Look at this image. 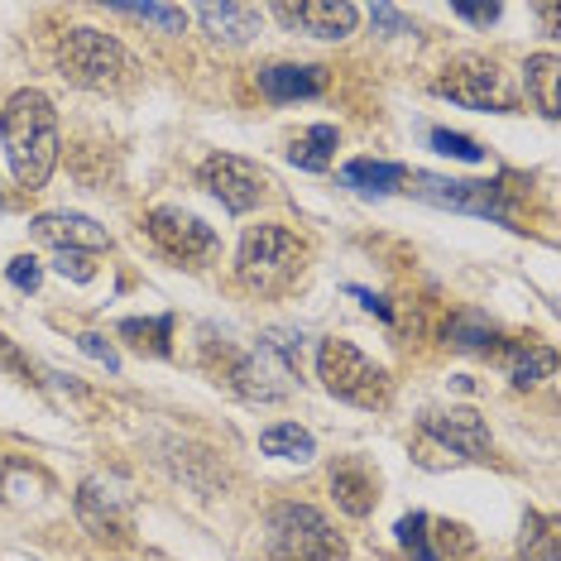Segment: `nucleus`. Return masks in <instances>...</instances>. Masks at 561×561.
Listing matches in <instances>:
<instances>
[{"mask_svg":"<svg viewBox=\"0 0 561 561\" xmlns=\"http://www.w3.org/2000/svg\"><path fill=\"white\" fill-rule=\"evenodd\" d=\"M0 145H5L10 173H15L20 187L39 193V187L54 178L58 169V111L39 87H20L15 96L0 106Z\"/></svg>","mask_w":561,"mask_h":561,"instance_id":"nucleus-1","label":"nucleus"},{"mask_svg":"<svg viewBox=\"0 0 561 561\" xmlns=\"http://www.w3.org/2000/svg\"><path fill=\"white\" fill-rule=\"evenodd\" d=\"M308 270V245H302L284 226H250L236 254V278L240 288L260 293V298H278Z\"/></svg>","mask_w":561,"mask_h":561,"instance_id":"nucleus-2","label":"nucleus"},{"mask_svg":"<svg viewBox=\"0 0 561 561\" xmlns=\"http://www.w3.org/2000/svg\"><path fill=\"white\" fill-rule=\"evenodd\" d=\"M298 355H302V331L274 327L260 336V346L245 351L226 369V385L245 403H278L298 385Z\"/></svg>","mask_w":561,"mask_h":561,"instance_id":"nucleus-3","label":"nucleus"},{"mask_svg":"<svg viewBox=\"0 0 561 561\" xmlns=\"http://www.w3.org/2000/svg\"><path fill=\"white\" fill-rule=\"evenodd\" d=\"M317 379L327 385L331 399L365 408V413H379V408H389V399H393L389 369L375 365L360 346H351V341H341V336L322 341V351H317Z\"/></svg>","mask_w":561,"mask_h":561,"instance_id":"nucleus-4","label":"nucleus"},{"mask_svg":"<svg viewBox=\"0 0 561 561\" xmlns=\"http://www.w3.org/2000/svg\"><path fill=\"white\" fill-rule=\"evenodd\" d=\"M270 561H346V538L312 504H278L264 528Z\"/></svg>","mask_w":561,"mask_h":561,"instance_id":"nucleus-5","label":"nucleus"},{"mask_svg":"<svg viewBox=\"0 0 561 561\" xmlns=\"http://www.w3.org/2000/svg\"><path fill=\"white\" fill-rule=\"evenodd\" d=\"M58 72L82 92H116L135 78V58L101 30H68L58 44Z\"/></svg>","mask_w":561,"mask_h":561,"instance_id":"nucleus-6","label":"nucleus"},{"mask_svg":"<svg viewBox=\"0 0 561 561\" xmlns=\"http://www.w3.org/2000/svg\"><path fill=\"white\" fill-rule=\"evenodd\" d=\"M432 92L456 101V106H466V111H514V87H508L504 68L494 58H480V54L451 58L437 72Z\"/></svg>","mask_w":561,"mask_h":561,"instance_id":"nucleus-7","label":"nucleus"},{"mask_svg":"<svg viewBox=\"0 0 561 561\" xmlns=\"http://www.w3.org/2000/svg\"><path fill=\"white\" fill-rule=\"evenodd\" d=\"M197 183L207 187V193L221 202L226 211H236V216L254 211L264 202V193L274 187L270 173H264L260 163H250V159H240V154H211V159H202Z\"/></svg>","mask_w":561,"mask_h":561,"instance_id":"nucleus-8","label":"nucleus"},{"mask_svg":"<svg viewBox=\"0 0 561 561\" xmlns=\"http://www.w3.org/2000/svg\"><path fill=\"white\" fill-rule=\"evenodd\" d=\"M413 197L432 202V207H451V211L490 216V221L514 226V207H508V187L504 183H461V178L413 173Z\"/></svg>","mask_w":561,"mask_h":561,"instance_id":"nucleus-9","label":"nucleus"},{"mask_svg":"<svg viewBox=\"0 0 561 561\" xmlns=\"http://www.w3.org/2000/svg\"><path fill=\"white\" fill-rule=\"evenodd\" d=\"M145 231L178 264H202L216 254V231L202 221V216L183 211V207H154L145 216Z\"/></svg>","mask_w":561,"mask_h":561,"instance_id":"nucleus-10","label":"nucleus"},{"mask_svg":"<svg viewBox=\"0 0 561 561\" xmlns=\"http://www.w3.org/2000/svg\"><path fill=\"white\" fill-rule=\"evenodd\" d=\"M78 518L82 528L101 542H130L135 538V508H130V494H121L116 484L106 480H82L78 484Z\"/></svg>","mask_w":561,"mask_h":561,"instance_id":"nucleus-11","label":"nucleus"},{"mask_svg":"<svg viewBox=\"0 0 561 561\" xmlns=\"http://www.w3.org/2000/svg\"><path fill=\"white\" fill-rule=\"evenodd\" d=\"M423 442L451 451V461H484L490 456V427L476 408H451V413L423 417Z\"/></svg>","mask_w":561,"mask_h":561,"instance_id":"nucleus-12","label":"nucleus"},{"mask_svg":"<svg viewBox=\"0 0 561 561\" xmlns=\"http://www.w3.org/2000/svg\"><path fill=\"white\" fill-rule=\"evenodd\" d=\"M30 231H34L39 245H54L58 254H101V250H111L106 226H96L92 216H82V211H44V216H34Z\"/></svg>","mask_w":561,"mask_h":561,"instance_id":"nucleus-13","label":"nucleus"},{"mask_svg":"<svg viewBox=\"0 0 561 561\" xmlns=\"http://www.w3.org/2000/svg\"><path fill=\"white\" fill-rule=\"evenodd\" d=\"M274 15L288 24V30H302L312 39H346L360 24V5L351 0H298V5H274Z\"/></svg>","mask_w":561,"mask_h":561,"instance_id":"nucleus-14","label":"nucleus"},{"mask_svg":"<svg viewBox=\"0 0 561 561\" xmlns=\"http://www.w3.org/2000/svg\"><path fill=\"white\" fill-rule=\"evenodd\" d=\"M260 92L270 101H308L327 92V68L317 62H270L260 68Z\"/></svg>","mask_w":561,"mask_h":561,"instance_id":"nucleus-15","label":"nucleus"},{"mask_svg":"<svg viewBox=\"0 0 561 561\" xmlns=\"http://www.w3.org/2000/svg\"><path fill=\"white\" fill-rule=\"evenodd\" d=\"M331 494H336V504L346 508L351 518L375 514V504H379V484L360 456H341V461L331 466Z\"/></svg>","mask_w":561,"mask_h":561,"instance_id":"nucleus-16","label":"nucleus"},{"mask_svg":"<svg viewBox=\"0 0 561 561\" xmlns=\"http://www.w3.org/2000/svg\"><path fill=\"white\" fill-rule=\"evenodd\" d=\"M264 10L260 5H236V0H221V5H197V24L211 34L216 44H250L260 34Z\"/></svg>","mask_w":561,"mask_h":561,"instance_id":"nucleus-17","label":"nucleus"},{"mask_svg":"<svg viewBox=\"0 0 561 561\" xmlns=\"http://www.w3.org/2000/svg\"><path fill=\"white\" fill-rule=\"evenodd\" d=\"M500 360L508 369V379H514V389H533L557 375V351L538 346V341H508L500 351Z\"/></svg>","mask_w":561,"mask_h":561,"instance_id":"nucleus-18","label":"nucleus"},{"mask_svg":"<svg viewBox=\"0 0 561 561\" xmlns=\"http://www.w3.org/2000/svg\"><path fill=\"white\" fill-rule=\"evenodd\" d=\"M341 183L355 187V193H365V197H389V193H399V187L408 183V173L399 169V163L351 159L346 169H341Z\"/></svg>","mask_w":561,"mask_h":561,"instance_id":"nucleus-19","label":"nucleus"},{"mask_svg":"<svg viewBox=\"0 0 561 561\" xmlns=\"http://www.w3.org/2000/svg\"><path fill=\"white\" fill-rule=\"evenodd\" d=\"M116 336H125L139 355H154V360H169L173 355V317H125L116 327Z\"/></svg>","mask_w":561,"mask_h":561,"instance_id":"nucleus-20","label":"nucleus"},{"mask_svg":"<svg viewBox=\"0 0 561 561\" xmlns=\"http://www.w3.org/2000/svg\"><path fill=\"white\" fill-rule=\"evenodd\" d=\"M557 78H561V62L557 54H533L523 62V87H528V96L538 101V111L547 121L561 116V101H557Z\"/></svg>","mask_w":561,"mask_h":561,"instance_id":"nucleus-21","label":"nucleus"},{"mask_svg":"<svg viewBox=\"0 0 561 561\" xmlns=\"http://www.w3.org/2000/svg\"><path fill=\"white\" fill-rule=\"evenodd\" d=\"M260 451L264 456H278V461L308 466L312 456H317V437H312L308 427H298V423H274V427L260 432Z\"/></svg>","mask_w":561,"mask_h":561,"instance_id":"nucleus-22","label":"nucleus"},{"mask_svg":"<svg viewBox=\"0 0 561 561\" xmlns=\"http://www.w3.org/2000/svg\"><path fill=\"white\" fill-rule=\"evenodd\" d=\"M523 561H561V523L552 514H528L518 538Z\"/></svg>","mask_w":561,"mask_h":561,"instance_id":"nucleus-23","label":"nucleus"},{"mask_svg":"<svg viewBox=\"0 0 561 561\" xmlns=\"http://www.w3.org/2000/svg\"><path fill=\"white\" fill-rule=\"evenodd\" d=\"M336 145H341L336 125H312L302 139H293L288 163H298V169H308V173H322V169H331V154H336Z\"/></svg>","mask_w":561,"mask_h":561,"instance_id":"nucleus-24","label":"nucleus"},{"mask_svg":"<svg viewBox=\"0 0 561 561\" xmlns=\"http://www.w3.org/2000/svg\"><path fill=\"white\" fill-rule=\"evenodd\" d=\"M446 336H451V346H456V351H470V355H490V351H494V341H500V331H494L490 322H484V317L466 312V317H456Z\"/></svg>","mask_w":561,"mask_h":561,"instance_id":"nucleus-25","label":"nucleus"},{"mask_svg":"<svg viewBox=\"0 0 561 561\" xmlns=\"http://www.w3.org/2000/svg\"><path fill=\"white\" fill-rule=\"evenodd\" d=\"M427 528H432L427 514H403L399 528H393V533H399V547H403V552L413 557V561H442V552L432 547V533H427Z\"/></svg>","mask_w":561,"mask_h":561,"instance_id":"nucleus-26","label":"nucleus"},{"mask_svg":"<svg viewBox=\"0 0 561 561\" xmlns=\"http://www.w3.org/2000/svg\"><path fill=\"white\" fill-rule=\"evenodd\" d=\"M116 15L149 20V24H159L163 34H183V24H187V10L183 5H116Z\"/></svg>","mask_w":561,"mask_h":561,"instance_id":"nucleus-27","label":"nucleus"},{"mask_svg":"<svg viewBox=\"0 0 561 561\" xmlns=\"http://www.w3.org/2000/svg\"><path fill=\"white\" fill-rule=\"evenodd\" d=\"M427 145L437 149V154L461 159V163H480V159H484V149L476 145V139H470V135H456V130H432V135H427Z\"/></svg>","mask_w":561,"mask_h":561,"instance_id":"nucleus-28","label":"nucleus"},{"mask_svg":"<svg viewBox=\"0 0 561 561\" xmlns=\"http://www.w3.org/2000/svg\"><path fill=\"white\" fill-rule=\"evenodd\" d=\"M5 278H10V284H15L20 293H34V288L44 284V270H39V260H34V254H20V260L5 264Z\"/></svg>","mask_w":561,"mask_h":561,"instance_id":"nucleus-29","label":"nucleus"},{"mask_svg":"<svg viewBox=\"0 0 561 561\" xmlns=\"http://www.w3.org/2000/svg\"><path fill=\"white\" fill-rule=\"evenodd\" d=\"M78 351L92 355V360H101V365L111 369V375H121V355H116V346H111L106 336H96V331H82V336H78Z\"/></svg>","mask_w":561,"mask_h":561,"instance_id":"nucleus-30","label":"nucleus"},{"mask_svg":"<svg viewBox=\"0 0 561 561\" xmlns=\"http://www.w3.org/2000/svg\"><path fill=\"white\" fill-rule=\"evenodd\" d=\"M54 270L62 278H72V284H92L96 278V264H92V254H58V264Z\"/></svg>","mask_w":561,"mask_h":561,"instance_id":"nucleus-31","label":"nucleus"},{"mask_svg":"<svg viewBox=\"0 0 561 561\" xmlns=\"http://www.w3.org/2000/svg\"><path fill=\"white\" fill-rule=\"evenodd\" d=\"M451 10L461 20H470V24H494V20H500V5H466V0H456Z\"/></svg>","mask_w":561,"mask_h":561,"instance_id":"nucleus-32","label":"nucleus"},{"mask_svg":"<svg viewBox=\"0 0 561 561\" xmlns=\"http://www.w3.org/2000/svg\"><path fill=\"white\" fill-rule=\"evenodd\" d=\"M369 15H375V24H379V30H385V34H408V20H403L393 5H375V10H369Z\"/></svg>","mask_w":561,"mask_h":561,"instance_id":"nucleus-33","label":"nucleus"},{"mask_svg":"<svg viewBox=\"0 0 561 561\" xmlns=\"http://www.w3.org/2000/svg\"><path fill=\"white\" fill-rule=\"evenodd\" d=\"M437 538H442V547H456V552H466V547H470L461 523H437Z\"/></svg>","mask_w":561,"mask_h":561,"instance_id":"nucleus-34","label":"nucleus"},{"mask_svg":"<svg viewBox=\"0 0 561 561\" xmlns=\"http://www.w3.org/2000/svg\"><path fill=\"white\" fill-rule=\"evenodd\" d=\"M0 369H20V375L30 369V365H24V355L15 351V341H10L5 331H0Z\"/></svg>","mask_w":561,"mask_h":561,"instance_id":"nucleus-35","label":"nucleus"},{"mask_svg":"<svg viewBox=\"0 0 561 561\" xmlns=\"http://www.w3.org/2000/svg\"><path fill=\"white\" fill-rule=\"evenodd\" d=\"M351 293H355V298H360V302H365V308H369V312H375V317H385V322H389V317H393L385 298H375V293H365V288H351Z\"/></svg>","mask_w":561,"mask_h":561,"instance_id":"nucleus-36","label":"nucleus"}]
</instances>
